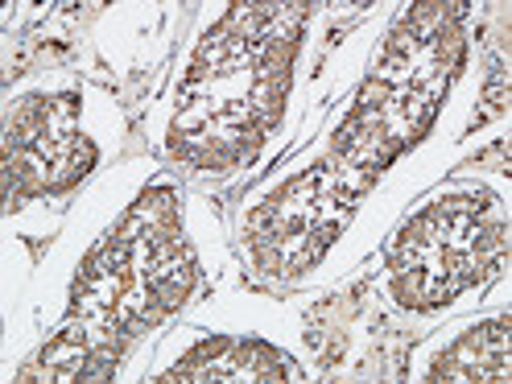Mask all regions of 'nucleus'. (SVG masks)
I'll return each mask as SVG.
<instances>
[{"label":"nucleus","mask_w":512,"mask_h":384,"mask_svg":"<svg viewBox=\"0 0 512 384\" xmlns=\"http://www.w3.org/2000/svg\"><path fill=\"white\" fill-rule=\"evenodd\" d=\"M508 323H484L463 335L434 368V380H508Z\"/></svg>","instance_id":"f257e3e1"}]
</instances>
